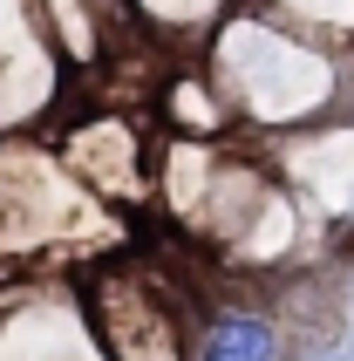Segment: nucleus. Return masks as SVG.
<instances>
[{
	"label": "nucleus",
	"instance_id": "nucleus-1",
	"mask_svg": "<svg viewBox=\"0 0 354 361\" xmlns=\"http://www.w3.org/2000/svg\"><path fill=\"white\" fill-rule=\"evenodd\" d=\"M89 334H96L102 361H191V334L157 293V280L109 266L89 286Z\"/></svg>",
	"mask_w": 354,
	"mask_h": 361
},
{
	"label": "nucleus",
	"instance_id": "nucleus-2",
	"mask_svg": "<svg viewBox=\"0 0 354 361\" xmlns=\"http://www.w3.org/2000/svg\"><path fill=\"white\" fill-rule=\"evenodd\" d=\"M191 361H279V327L252 307H218L191 334Z\"/></svg>",
	"mask_w": 354,
	"mask_h": 361
},
{
	"label": "nucleus",
	"instance_id": "nucleus-3",
	"mask_svg": "<svg viewBox=\"0 0 354 361\" xmlns=\"http://www.w3.org/2000/svg\"><path fill=\"white\" fill-rule=\"evenodd\" d=\"M266 14L293 20V27H334V20H354V0H266Z\"/></svg>",
	"mask_w": 354,
	"mask_h": 361
}]
</instances>
